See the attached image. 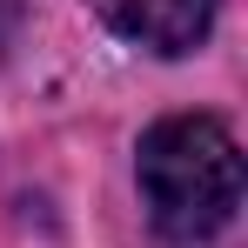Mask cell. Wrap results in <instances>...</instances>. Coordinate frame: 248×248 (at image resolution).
<instances>
[{
  "label": "cell",
  "instance_id": "1",
  "mask_svg": "<svg viewBox=\"0 0 248 248\" xmlns=\"http://www.w3.org/2000/svg\"><path fill=\"white\" fill-rule=\"evenodd\" d=\"M141 208L161 242H215L242 208V148L215 114H168L141 134L134 155Z\"/></svg>",
  "mask_w": 248,
  "mask_h": 248
},
{
  "label": "cell",
  "instance_id": "2",
  "mask_svg": "<svg viewBox=\"0 0 248 248\" xmlns=\"http://www.w3.org/2000/svg\"><path fill=\"white\" fill-rule=\"evenodd\" d=\"M87 7L101 14L108 34H121L141 54H168V61L202 47L208 20H215V0H87Z\"/></svg>",
  "mask_w": 248,
  "mask_h": 248
}]
</instances>
